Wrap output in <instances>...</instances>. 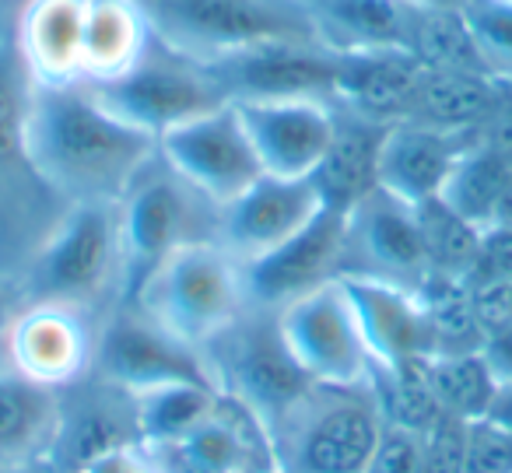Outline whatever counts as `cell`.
<instances>
[{"instance_id":"obj_25","label":"cell","mask_w":512,"mask_h":473,"mask_svg":"<svg viewBox=\"0 0 512 473\" xmlns=\"http://www.w3.org/2000/svg\"><path fill=\"white\" fill-rule=\"evenodd\" d=\"M60 428V389L0 365V473L50 459Z\"/></svg>"},{"instance_id":"obj_33","label":"cell","mask_w":512,"mask_h":473,"mask_svg":"<svg viewBox=\"0 0 512 473\" xmlns=\"http://www.w3.org/2000/svg\"><path fill=\"white\" fill-rule=\"evenodd\" d=\"M407 50L421 60L425 71L488 74L460 8H411V43H407Z\"/></svg>"},{"instance_id":"obj_12","label":"cell","mask_w":512,"mask_h":473,"mask_svg":"<svg viewBox=\"0 0 512 473\" xmlns=\"http://www.w3.org/2000/svg\"><path fill=\"white\" fill-rule=\"evenodd\" d=\"M158 155L221 207L264 176V165L232 102L169 130L158 141Z\"/></svg>"},{"instance_id":"obj_10","label":"cell","mask_w":512,"mask_h":473,"mask_svg":"<svg viewBox=\"0 0 512 473\" xmlns=\"http://www.w3.org/2000/svg\"><path fill=\"white\" fill-rule=\"evenodd\" d=\"M92 372H99L102 379L116 382L134 396L158 386H172V382L214 386L207 375L204 354L165 330L137 302H120L102 316Z\"/></svg>"},{"instance_id":"obj_22","label":"cell","mask_w":512,"mask_h":473,"mask_svg":"<svg viewBox=\"0 0 512 473\" xmlns=\"http://www.w3.org/2000/svg\"><path fill=\"white\" fill-rule=\"evenodd\" d=\"M88 0H22L15 43L32 85H81Z\"/></svg>"},{"instance_id":"obj_24","label":"cell","mask_w":512,"mask_h":473,"mask_svg":"<svg viewBox=\"0 0 512 473\" xmlns=\"http://www.w3.org/2000/svg\"><path fill=\"white\" fill-rule=\"evenodd\" d=\"M512 109V81L481 71H425L414 109L404 123L481 134Z\"/></svg>"},{"instance_id":"obj_18","label":"cell","mask_w":512,"mask_h":473,"mask_svg":"<svg viewBox=\"0 0 512 473\" xmlns=\"http://www.w3.org/2000/svg\"><path fill=\"white\" fill-rule=\"evenodd\" d=\"M267 176L313 179L337 130V106L323 99L232 102Z\"/></svg>"},{"instance_id":"obj_43","label":"cell","mask_w":512,"mask_h":473,"mask_svg":"<svg viewBox=\"0 0 512 473\" xmlns=\"http://www.w3.org/2000/svg\"><path fill=\"white\" fill-rule=\"evenodd\" d=\"M481 354L491 365V372H495L498 382H512V323L495 333H488Z\"/></svg>"},{"instance_id":"obj_31","label":"cell","mask_w":512,"mask_h":473,"mask_svg":"<svg viewBox=\"0 0 512 473\" xmlns=\"http://www.w3.org/2000/svg\"><path fill=\"white\" fill-rule=\"evenodd\" d=\"M421 221V239H425L428 256V277H442V281H470L481 256L484 232L470 225L463 214H456L442 197L428 200L418 207Z\"/></svg>"},{"instance_id":"obj_38","label":"cell","mask_w":512,"mask_h":473,"mask_svg":"<svg viewBox=\"0 0 512 473\" xmlns=\"http://www.w3.org/2000/svg\"><path fill=\"white\" fill-rule=\"evenodd\" d=\"M463 428L460 417H442L425 431V473H463Z\"/></svg>"},{"instance_id":"obj_14","label":"cell","mask_w":512,"mask_h":473,"mask_svg":"<svg viewBox=\"0 0 512 473\" xmlns=\"http://www.w3.org/2000/svg\"><path fill=\"white\" fill-rule=\"evenodd\" d=\"M99 323L64 302H25L8 337V365L39 386H74L95 368Z\"/></svg>"},{"instance_id":"obj_17","label":"cell","mask_w":512,"mask_h":473,"mask_svg":"<svg viewBox=\"0 0 512 473\" xmlns=\"http://www.w3.org/2000/svg\"><path fill=\"white\" fill-rule=\"evenodd\" d=\"M344 235H348V214L323 207L299 235L246 267L249 302L256 309L281 312L285 305L306 298L309 291L330 281H341L344 270Z\"/></svg>"},{"instance_id":"obj_26","label":"cell","mask_w":512,"mask_h":473,"mask_svg":"<svg viewBox=\"0 0 512 473\" xmlns=\"http://www.w3.org/2000/svg\"><path fill=\"white\" fill-rule=\"evenodd\" d=\"M320 46L330 53H386L411 43V4L404 0H306Z\"/></svg>"},{"instance_id":"obj_39","label":"cell","mask_w":512,"mask_h":473,"mask_svg":"<svg viewBox=\"0 0 512 473\" xmlns=\"http://www.w3.org/2000/svg\"><path fill=\"white\" fill-rule=\"evenodd\" d=\"M467 288L484 337L512 323V281H477Z\"/></svg>"},{"instance_id":"obj_16","label":"cell","mask_w":512,"mask_h":473,"mask_svg":"<svg viewBox=\"0 0 512 473\" xmlns=\"http://www.w3.org/2000/svg\"><path fill=\"white\" fill-rule=\"evenodd\" d=\"M320 211L323 200L313 179H281L264 172L249 190L221 207L218 246L249 267L299 235Z\"/></svg>"},{"instance_id":"obj_8","label":"cell","mask_w":512,"mask_h":473,"mask_svg":"<svg viewBox=\"0 0 512 473\" xmlns=\"http://www.w3.org/2000/svg\"><path fill=\"white\" fill-rule=\"evenodd\" d=\"M88 92L116 116L141 134L162 141L169 130L228 106V95L211 67L183 57L162 39H151L148 53L130 67L123 78L106 85H88Z\"/></svg>"},{"instance_id":"obj_34","label":"cell","mask_w":512,"mask_h":473,"mask_svg":"<svg viewBox=\"0 0 512 473\" xmlns=\"http://www.w3.org/2000/svg\"><path fill=\"white\" fill-rule=\"evenodd\" d=\"M425 302L428 333H432V358L435 354H470L484 347L481 323L474 316L470 288L463 281H442L428 277L418 291Z\"/></svg>"},{"instance_id":"obj_37","label":"cell","mask_w":512,"mask_h":473,"mask_svg":"<svg viewBox=\"0 0 512 473\" xmlns=\"http://www.w3.org/2000/svg\"><path fill=\"white\" fill-rule=\"evenodd\" d=\"M365 473H425V435L383 424V435Z\"/></svg>"},{"instance_id":"obj_19","label":"cell","mask_w":512,"mask_h":473,"mask_svg":"<svg viewBox=\"0 0 512 473\" xmlns=\"http://www.w3.org/2000/svg\"><path fill=\"white\" fill-rule=\"evenodd\" d=\"M221 81L232 102H267V99H323L334 102L341 53L327 46H264L221 64H204Z\"/></svg>"},{"instance_id":"obj_7","label":"cell","mask_w":512,"mask_h":473,"mask_svg":"<svg viewBox=\"0 0 512 473\" xmlns=\"http://www.w3.org/2000/svg\"><path fill=\"white\" fill-rule=\"evenodd\" d=\"M130 302L197 351H204L253 305L246 267L218 242H197L172 253Z\"/></svg>"},{"instance_id":"obj_46","label":"cell","mask_w":512,"mask_h":473,"mask_svg":"<svg viewBox=\"0 0 512 473\" xmlns=\"http://www.w3.org/2000/svg\"><path fill=\"white\" fill-rule=\"evenodd\" d=\"M4 277H8V274H4Z\"/></svg>"},{"instance_id":"obj_35","label":"cell","mask_w":512,"mask_h":473,"mask_svg":"<svg viewBox=\"0 0 512 473\" xmlns=\"http://www.w3.org/2000/svg\"><path fill=\"white\" fill-rule=\"evenodd\" d=\"M460 15L488 74L512 81V0H463Z\"/></svg>"},{"instance_id":"obj_23","label":"cell","mask_w":512,"mask_h":473,"mask_svg":"<svg viewBox=\"0 0 512 473\" xmlns=\"http://www.w3.org/2000/svg\"><path fill=\"white\" fill-rule=\"evenodd\" d=\"M421 78H425V67L411 50L351 53L341 57L334 106L362 120L393 127L411 116Z\"/></svg>"},{"instance_id":"obj_13","label":"cell","mask_w":512,"mask_h":473,"mask_svg":"<svg viewBox=\"0 0 512 473\" xmlns=\"http://www.w3.org/2000/svg\"><path fill=\"white\" fill-rule=\"evenodd\" d=\"M341 277H376L421 291L428 281V256L421 239L418 207L372 190L348 211Z\"/></svg>"},{"instance_id":"obj_1","label":"cell","mask_w":512,"mask_h":473,"mask_svg":"<svg viewBox=\"0 0 512 473\" xmlns=\"http://www.w3.org/2000/svg\"><path fill=\"white\" fill-rule=\"evenodd\" d=\"M29 151L64 204H120L158 141L116 120L88 85H32Z\"/></svg>"},{"instance_id":"obj_5","label":"cell","mask_w":512,"mask_h":473,"mask_svg":"<svg viewBox=\"0 0 512 473\" xmlns=\"http://www.w3.org/2000/svg\"><path fill=\"white\" fill-rule=\"evenodd\" d=\"M151 32L197 64L264 46L316 43L306 0H137Z\"/></svg>"},{"instance_id":"obj_41","label":"cell","mask_w":512,"mask_h":473,"mask_svg":"<svg viewBox=\"0 0 512 473\" xmlns=\"http://www.w3.org/2000/svg\"><path fill=\"white\" fill-rule=\"evenodd\" d=\"M81 473H162V470H158V463L151 459V452L144 445H130V449H116L109 456L95 459Z\"/></svg>"},{"instance_id":"obj_42","label":"cell","mask_w":512,"mask_h":473,"mask_svg":"<svg viewBox=\"0 0 512 473\" xmlns=\"http://www.w3.org/2000/svg\"><path fill=\"white\" fill-rule=\"evenodd\" d=\"M25 295L18 288V277H4L0 274V365H8V337L11 326H15V316L22 312Z\"/></svg>"},{"instance_id":"obj_21","label":"cell","mask_w":512,"mask_h":473,"mask_svg":"<svg viewBox=\"0 0 512 473\" xmlns=\"http://www.w3.org/2000/svg\"><path fill=\"white\" fill-rule=\"evenodd\" d=\"M341 281L362 326L372 365L397 368L407 361L432 358V333L418 291L376 277H341Z\"/></svg>"},{"instance_id":"obj_27","label":"cell","mask_w":512,"mask_h":473,"mask_svg":"<svg viewBox=\"0 0 512 473\" xmlns=\"http://www.w3.org/2000/svg\"><path fill=\"white\" fill-rule=\"evenodd\" d=\"M386 130L390 127H383V123L337 109L334 141H330L320 169L313 172V186L327 211L348 214L358 200L376 190L379 148H383Z\"/></svg>"},{"instance_id":"obj_3","label":"cell","mask_w":512,"mask_h":473,"mask_svg":"<svg viewBox=\"0 0 512 473\" xmlns=\"http://www.w3.org/2000/svg\"><path fill=\"white\" fill-rule=\"evenodd\" d=\"M25 302H64L106 316L127 302V263L116 204H74L18 274Z\"/></svg>"},{"instance_id":"obj_36","label":"cell","mask_w":512,"mask_h":473,"mask_svg":"<svg viewBox=\"0 0 512 473\" xmlns=\"http://www.w3.org/2000/svg\"><path fill=\"white\" fill-rule=\"evenodd\" d=\"M463 473H512V435L491 417L463 428Z\"/></svg>"},{"instance_id":"obj_32","label":"cell","mask_w":512,"mask_h":473,"mask_svg":"<svg viewBox=\"0 0 512 473\" xmlns=\"http://www.w3.org/2000/svg\"><path fill=\"white\" fill-rule=\"evenodd\" d=\"M425 375L439 407L449 417H460V421L488 417L491 400H495L498 386H502L481 351L435 354V358L425 361Z\"/></svg>"},{"instance_id":"obj_4","label":"cell","mask_w":512,"mask_h":473,"mask_svg":"<svg viewBox=\"0 0 512 473\" xmlns=\"http://www.w3.org/2000/svg\"><path fill=\"white\" fill-rule=\"evenodd\" d=\"M372 382H309L271 424L278 473H365L383 435Z\"/></svg>"},{"instance_id":"obj_29","label":"cell","mask_w":512,"mask_h":473,"mask_svg":"<svg viewBox=\"0 0 512 473\" xmlns=\"http://www.w3.org/2000/svg\"><path fill=\"white\" fill-rule=\"evenodd\" d=\"M512 183V141L491 134H477L474 144L460 155L453 176H449L442 200L453 207L456 214L484 228L495 225L498 204H502L505 190Z\"/></svg>"},{"instance_id":"obj_2","label":"cell","mask_w":512,"mask_h":473,"mask_svg":"<svg viewBox=\"0 0 512 473\" xmlns=\"http://www.w3.org/2000/svg\"><path fill=\"white\" fill-rule=\"evenodd\" d=\"M18 4H0V274L18 277L60 218L64 200L46 186L29 151L32 81L15 43Z\"/></svg>"},{"instance_id":"obj_9","label":"cell","mask_w":512,"mask_h":473,"mask_svg":"<svg viewBox=\"0 0 512 473\" xmlns=\"http://www.w3.org/2000/svg\"><path fill=\"white\" fill-rule=\"evenodd\" d=\"M204 365L218 393L235 396L271 428L309 386V375L288 351L278 312L249 305L221 337L204 347Z\"/></svg>"},{"instance_id":"obj_11","label":"cell","mask_w":512,"mask_h":473,"mask_svg":"<svg viewBox=\"0 0 512 473\" xmlns=\"http://www.w3.org/2000/svg\"><path fill=\"white\" fill-rule=\"evenodd\" d=\"M288 351L313 382L358 386L369 382L372 354L351 309L344 281H330L278 312Z\"/></svg>"},{"instance_id":"obj_40","label":"cell","mask_w":512,"mask_h":473,"mask_svg":"<svg viewBox=\"0 0 512 473\" xmlns=\"http://www.w3.org/2000/svg\"><path fill=\"white\" fill-rule=\"evenodd\" d=\"M512 281V228H488L481 239V256L467 284Z\"/></svg>"},{"instance_id":"obj_45","label":"cell","mask_w":512,"mask_h":473,"mask_svg":"<svg viewBox=\"0 0 512 473\" xmlns=\"http://www.w3.org/2000/svg\"><path fill=\"white\" fill-rule=\"evenodd\" d=\"M8 473H57L50 463H36V466H22V470H8Z\"/></svg>"},{"instance_id":"obj_30","label":"cell","mask_w":512,"mask_h":473,"mask_svg":"<svg viewBox=\"0 0 512 473\" xmlns=\"http://www.w3.org/2000/svg\"><path fill=\"white\" fill-rule=\"evenodd\" d=\"M218 389L207 382H172L137 396V428L141 445H172L211 417Z\"/></svg>"},{"instance_id":"obj_15","label":"cell","mask_w":512,"mask_h":473,"mask_svg":"<svg viewBox=\"0 0 512 473\" xmlns=\"http://www.w3.org/2000/svg\"><path fill=\"white\" fill-rule=\"evenodd\" d=\"M141 445L137 396L116 382L88 372L81 382L60 389V428L46 463L57 473H81L116 449Z\"/></svg>"},{"instance_id":"obj_28","label":"cell","mask_w":512,"mask_h":473,"mask_svg":"<svg viewBox=\"0 0 512 473\" xmlns=\"http://www.w3.org/2000/svg\"><path fill=\"white\" fill-rule=\"evenodd\" d=\"M151 32L137 0H88L81 85L116 81L148 53Z\"/></svg>"},{"instance_id":"obj_20","label":"cell","mask_w":512,"mask_h":473,"mask_svg":"<svg viewBox=\"0 0 512 473\" xmlns=\"http://www.w3.org/2000/svg\"><path fill=\"white\" fill-rule=\"evenodd\" d=\"M477 134L425 127V123H393L379 148L376 186L390 197L421 207L442 197L449 176Z\"/></svg>"},{"instance_id":"obj_6","label":"cell","mask_w":512,"mask_h":473,"mask_svg":"<svg viewBox=\"0 0 512 473\" xmlns=\"http://www.w3.org/2000/svg\"><path fill=\"white\" fill-rule=\"evenodd\" d=\"M116 211L127 263V302L172 253L197 242H218L221 204L179 176L162 155L137 172Z\"/></svg>"},{"instance_id":"obj_44","label":"cell","mask_w":512,"mask_h":473,"mask_svg":"<svg viewBox=\"0 0 512 473\" xmlns=\"http://www.w3.org/2000/svg\"><path fill=\"white\" fill-rule=\"evenodd\" d=\"M488 417H491L495 424H502V428L512 435V382H502V386H498L495 400H491Z\"/></svg>"}]
</instances>
